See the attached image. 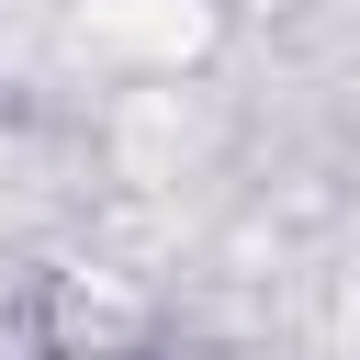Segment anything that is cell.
<instances>
[{
	"label": "cell",
	"instance_id": "1",
	"mask_svg": "<svg viewBox=\"0 0 360 360\" xmlns=\"http://www.w3.org/2000/svg\"><path fill=\"white\" fill-rule=\"evenodd\" d=\"M45 360H124V349H45Z\"/></svg>",
	"mask_w": 360,
	"mask_h": 360
}]
</instances>
